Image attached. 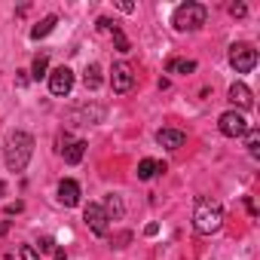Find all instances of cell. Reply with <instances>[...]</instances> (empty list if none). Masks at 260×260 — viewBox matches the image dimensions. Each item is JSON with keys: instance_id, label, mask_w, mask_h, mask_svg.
<instances>
[{"instance_id": "obj_1", "label": "cell", "mask_w": 260, "mask_h": 260, "mask_svg": "<svg viewBox=\"0 0 260 260\" xmlns=\"http://www.w3.org/2000/svg\"><path fill=\"white\" fill-rule=\"evenodd\" d=\"M34 156V138L28 132H13L7 141V169L10 172H25Z\"/></svg>"}, {"instance_id": "obj_2", "label": "cell", "mask_w": 260, "mask_h": 260, "mask_svg": "<svg viewBox=\"0 0 260 260\" xmlns=\"http://www.w3.org/2000/svg\"><path fill=\"white\" fill-rule=\"evenodd\" d=\"M193 226L202 233V236H211L223 226V208L220 202L214 199H199L196 208H193Z\"/></svg>"}, {"instance_id": "obj_3", "label": "cell", "mask_w": 260, "mask_h": 260, "mask_svg": "<svg viewBox=\"0 0 260 260\" xmlns=\"http://www.w3.org/2000/svg\"><path fill=\"white\" fill-rule=\"evenodd\" d=\"M205 19H208V10H205L202 4H193V0H187V4H181V7L175 10L172 25H175L178 31H199V28L205 25Z\"/></svg>"}, {"instance_id": "obj_4", "label": "cell", "mask_w": 260, "mask_h": 260, "mask_svg": "<svg viewBox=\"0 0 260 260\" xmlns=\"http://www.w3.org/2000/svg\"><path fill=\"white\" fill-rule=\"evenodd\" d=\"M230 64L236 74H251L257 64V49L251 43H233L230 46Z\"/></svg>"}, {"instance_id": "obj_5", "label": "cell", "mask_w": 260, "mask_h": 260, "mask_svg": "<svg viewBox=\"0 0 260 260\" xmlns=\"http://www.w3.org/2000/svg\"><path fill=\"white\" fill-rule=\"evenodd\" d=\"M217 128H220V135H226V138H245V132L251 125H248V119L239 110H226V113H220Z\"/></svg>"}, {"instance_id": "obj_6", "label": "cell", "mask_w": 260, "mask_h": 260, "mask_svg": "<svg viewBox=\"0 0 260 260\" xmlns=\"http://www.w3.org/2000/svg\"><path fill=\"white\" fill-rule=\"evenodd\" d=\"M135 86V74H132V64H125V61H116L113 71H110V89L116 95H125L128 89Z\"/></svg>"}, {"instance_id": "obj_7", "label": "cell", "mask_w": 260, "mask_h": 260, "mask_svg": "<svg viewBox=\"0 0 260 260\" xmlns=\"http://www.w3.org/2000/svg\"><path fill=\"white\" fill-rule=\"evenodd\" d=\"M83 220H86V226H89L95 236H107V230H110V220H107V214H104V208H101L98 202H89V205H86Z\"/></svg>"}, {"instance_id": "obj_8", "label": "cell", "mask_w": 260, "mask_h": 260, "mask_svg": "<svg viewBox=\"0 0 260 260\" xmlns=\"http://www.w3.org/2000/svg\"><path fill=\"white\" fill-rule=\"evenodd\" d=\"M46 77H49V92H52V95H58V98H61V95H71V89H74V71H71V68L61 64V68H55V71L46 74Z\"/></svg>"}, {"instance_id": "obj_9", "label": "cell", "mask_w": 260, "mask_h": 260, "mask_svg": "<svg viewBox=\"0 0 260 260\" xmlns=\"http://www.w3.org/2000/svg\"><path fill=\"white\" fill-rule=\"evenodd\" d=\"M58 202H61L64 208L80 205V184H77L74 178H64V181L58 184Z\"/></svg>"}, {"instance_id": "obj_10", "label": "cell", "mask_w": 260, "mask_h": 260, "mask_svg": "<svg viewBox=\"0 0 260 260\" xmlns=\"http://www.w3.org/2000/svg\"><path fill=\"white\" fill-rule=\"evenodd\" d=\"M156 141H159V147H166V150H181L184 141H187V135L181 132V128H159V132H156Z\"/></svg>"}, {"instance_id": "obj_11", "label": "cell", "mask_w": 260, "mask_h": 260, "mask_svg": "<svg viewBox=\"0 0 260 260\" xmlns=\"http://www.w3.org/2000/svg\"><path fill=\"white\" fill-rule=\"evenodd\" d=\"M101 119H104V107H98V104L80 107V110L71 113V122H77V125H95V122H101Z\"/></svg>"}, {"instance_id": "obj_12", "label": "cell", "mask_w": 260, "mask_h": 260, "mask_svg": "<svg viewBox=\"0 0 260 260\" xmlns=\"http://www.w3.org/2000/svg\"><path fill=\"white\" fill-rule=\"evenodd\" d=\"M230 101H233L236 107L248 110V107L254 104V95H251V89H248L245 83H233V86H230Z\"/></svg>"}, {"instance_id": "obj_13", "label": "cell", "mask_w": 260, "mask_h": 260, "mask_svg": "<svg viewBox=\"0 0 260 260\" xmlns=\"http://www.w3.org/2000/svg\"><path fill=\"white\" fill-rule=\"evenodd\" d=\"M55 25H58V16H46V19H40V22L31 28V40H43V37H49V34L55 31Z\"/></svg>"}, {"instance_id": "obj_14", "label": "cell", "mask_w": 260, "mask_h": 260, "mask_svg": "<svg viewBox=\"0 0 260 260\" xmlns=\"http://www.w3.org/2000/svg\"><path fill=\"white\" fill-rule=\"evenodd\" d=\"M159 172H166V162H156V159H141V162H138V178H141V181H150V178H156Z\"/></svg>"}, {"instance_id": "obj_15", "label": "cell", "mask_w": 260, "mask_h": 260, "mask_svg": "<svg viewBox=\"0 0 260 260\" xmlns=\"http://www.w3.org/2000/svg\"><path fill=\"white\" fill-rule=\"evenodd\" d=\"M101 208H104V214H107V220H119V217L125 214V208H122V199H119L116 193H110V196L104 199V205H101Z\"/></svg>"}, {"instance_id": "obj_16", "label": "cell", "mask_w": 260, "mask_h": 260, "mask_svg": "<svg viewBox=\"0 0 260 260\" xmlns=\"http://www.w3.org/2000/svg\"><path fill=\"white\" fill-rule=\"evenodd\" d=\"M61 153H64V162H68V166H77V162L83 159V153H86V141H71Z\"/></svg>"}, {"instance_id": "obj_17", "label": "cell", "mask_w": 260, "mask_h": 260, "mask_svg": "<svg viewBox=\"0 0 260 260\" xmlns=\"http://www.w3.org/2000/svg\"><path fill=\"white\" fill-rule=\"evenodd\" d=\"M166 71L169 74H193L196 71V61H190V58H169Z\"/></svg>"}, {"instance_id": "obj_18", "label": "cell", "mask_w": 260, "mask_h": 260, "mask_svg": "<svg viewBox=\"0 0 260 260\" xmlns=\"http://www.w3.org/2000/svg\"><path fill=\"white\" fill-rule=\"evenodd\" d=\"M83 83H86V89H92V92H95V89L101 86V68H98V64H89V68H86V74H83Z\"/></svg>"}, {"instance_id": "obj_19", "label": "cell", "mask_w": 260, "mask_h": 260, "mask_svg": "<svg viewBox=\"0 0 260 260\" xmlns=\"http://www.w3.org/2000/svg\"><path fill=\"white\" fill-rule=\"evenodd\" d=\"M245 147H248L251 156H260V132L257 128H248L245 132Z\"/></svg>"}, {"instance_id": "obj_20", "label": "cell", "mask_w": 260, "mask_h": 260, "mask_svg": "<svg viewBox=\"0 0 260 260\" xmlns=\"http://www.w3.org/2000/svg\"><path fill=\"white\" fill-rule=\"evenodd\" d=\"M46 68H49V55H37L34 58V68H31V80H43L46 77Z\"/></svg>"}, {"instance_id": "obj_21", "label": "cell", "mask_w": 260, "mask_h": 260, "mask_svg": "<svg viewBox=\"0 0 260 260\" xmlns=\"http://www.w3.org/2000/svg\"><path fill=\"white\" fill-rule=\"evenodd\" d=\"M113 43H116V49H119V52H128V49H132V46H128V37H125L119 28L113 31Z\"/></svg>"}, {"instance_id": "obj_22", "label": "cell", "mask_w": 260, "mask_h": 260, "mask_svg": "<svg viewBox=\"0 0 260 260\" xmlns=\"http://www.w3.org/2000/svg\"><path fill=\"white\" fill-rule=\"evenodd\" d=\"M116 28H119V25H116V22H110V19H104V16H101V19H98V31H104V34H113V31H116Z\"/></svg>"}, {"instance_id": "obj_23", "label": "cell", "mask_w": 260, "mask_h": 260, "mask_svg": "<svg viewBox=\"0 0 260 260\" xmlns=\"http://www.w3.org/2000/svg\"><path fill=\"white\" fill-rule=\"evenodd\" d=\"M19 254H22V260H40V254H37V248H34V245H22V251H19Z\"/></svg>"}, {"instance_id": "obj_24", "label": "cell", "mask_w": 260, "mask_h": 260, "mask_svg": "<svg viewBox=\"0 0 260 260\" xmlns=\"http://www.w3.org/2000/svg\"><path fill=\"white\" fill-rule=\"evenodd\" d=\"M230 16H233V19H245V16H248V7H245V4H233V7H230Z\"/></svg>"}, {"instance_id": "obj_25", "label": "cell", "mask_w": 260, "mask_h": 260, "mask_svg": "<svg viewBox=\"0 0 260 260\" xmlns=\"http://www.w3.org/2000/svg\"><path fill=\"white\" fill-rule=\"evenodd\" d=\"M28 83H31L28 71H16V86H28Z\"/></svg>"}, {"instance_id": "obj_26", "label": "cell", "mask_w": 260, "mask_h": 260, "mask_svg": "<svg viewBox=\"0 0 260 260\" xmlns=\"http://www.w3.org/2000/svg\"><path fill=\"white\" fill-rule=\"evenodd\" d=\"M22 208H25V202H10V205H7V214H19Z\"/></svg>"}, {"instance_id": "obj_27", "label": "cell", "mask_w": 260, "mask_h": 260, "mask_svg": "<svg viewBox=\"0 0 260 260\" xmlns=\"http://www.w3.org/2000/svg\"><path fill=\"white\" fill-rule=\"evenodd\" d=\"M122 13H135V4H128V0H119V4H116Z\"/></svg>"}, {"instance_id": "obj_28", "label": "cell", "mask_w": 260, "mask_h": 260, "mask_svg": "<svg viewBox=\"0 0 260 260\" xmlns=\"http://www.w3.org/2000/svg\"><path fill=\"white\" fill-rule=\"evenodd\" d=\"M52 248H55V242H52V239H43V242H40V251H52Z\"/></svg>"}, {"instance_id": "obj_29", "label": "cell", "mask_w": 260, "mask_h": 260, "mask_svg": "<svg viewBox=\"0 0 260 260\" xmlns=\"http://www.w3.org/2000/svg\"><path fill=\"white\" fill-rule=\"evenodd\" d=\"M55 260H64V254H61V251H55Z\"/></svg>"}, {"instance_id": "obj_30", "label": "cell", "mask_w": 260, "mask_h": 260, "mask_svg": "<svg viewBox=\"0 0 260 260\" xmlns=\"http://www.w3.org/2000/svg\"><path fill=\"white\" fill-rule=\"evenodd\" d=\"M4 190H7V184H4V181H0V196H4Z\"/></svg>"}]
</instances>
